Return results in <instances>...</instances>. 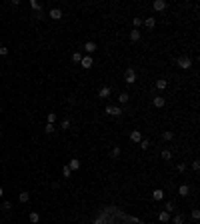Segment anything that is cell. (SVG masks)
I'll list each match as a JSON object with an SVG mask.
<instances>
[{"mask_svg": "<svg viewBox=\"0 0 200 224\" xmlns=\"http://www.w3.org/2000/svg\"><path fill=\"white\" fill-rule=\"evenodd\" d=\"M18 200H20V202H28V200H30V194H28V192H20V194H18Z\"/></svg>", "mask_w": 200, "mask_h": 224, "instance_id": "cell-21", "label": "cell"}, {"mask_svg": "<svg viewBox=\"0 0 200 224\" xmlns=\"http://www.w3.org/2000/svg\"><path fill=\"white\" fill-rule=\"evenodd\" d=\"M2 196H4V190H2V186H0V198H2Z\"/></svg>", "mask_w": 200, "mask_h": 224, "instance_id": "cell-39", "label": "cell"}, {"mask_svg": "<svg viewBox=\"0 0 200 224\" xmlns=\"http://www.w3.org/2000/svg\"><path fill=\"white\" fill-rule=\"evenodd\" d=\"M54 130H56V126H54V124H46V126H44V132H46V134H52Z\"/></svg>", "mask_w": 200, "mask_h": 224, "instance_id": "cell-25", "label": "cell"}, {"mask_svg": "<svg viewBox=\"0 0 200 224\" xmlns=\"http://www.w3.org/2000/svg\"><path fill=\"white\" fill-rule=\"evenodd\" d=\"M48 16L52 18V20H60V18H62V10H60V8H52V10L48 12Z\"/></svg>", "mask_w": 200, "mask_h": 224, "instance_id": "cell-6", "label": "cell"}, {"mask_svg": "<svg viewBox=\"0 0 200 224\" xmlns=\"http://www.w3.org/2000/svg\"><path fill=\"white\" fill-rule=\"evenodd\" d=\"M60 128H62V130H68V128H70V120H68V118H64V120L60 122Z\"/></svg>", "mask_w": 200, "mask_h": 224, "instance_id": "cell-26", "label": "cell"}, {"mask_svg": "<svg viewBox=\"0 0 200 224\" xmlns=\"http://www.w3.org/2000/svg\"><path fill=\"white\" fill-rule=\"evenodd\" d=\"M128 100H130V94H128V92H122V94L118 96V102H120V104H126Z\"/></svg>", "mask_w": 200, "mask_h": 224, "instance_id": "cell-14", "label": "cell"}, {"mask_svg": "<svg viewBox=\"0 0 200 224\" xmlns=\"http://www.w3.org/2000/svg\"><path fill=\"white\" fill-rule=\"evenodd\" d=\"M130 40H132V42H138L140 40V30L138 28H134L132 32H130Z\"/></svg>", "mask_w": 200, "mask_h": 224, "instance_id": "cell-12", "label": "cell"}, {"mask_svg": "<svg viewBox=\"0 0 200 224\" xmlns=\"http://www.w3.org/2000/svg\"><path fill=\"white\" fill-rule=\"evenodd\" d=\"M174 208H176V206H174V202H166V204H164V212L170 214V212L174 210Z\"/></svg>", "mask_w": 200, "mask_h": 224, "instance_id": "cell-24", "label": "cell"}, {"mask_svg": "<svg viewBox=\"0 0 200 224\" xmlns=\"http://www.w3.org/2000/svg\"><path fill=\"white\" fill-rule=\"evenodd\" d=\"M152 104H154L156 108H162L164 104H166V100H164V96H154V100H152Z\"/></svg>", "mask_w": 200, "mask_h": 224, "instance_id": "cell-7", "label": "cell"}, {"mask_svg": "<svg viewBox=\"0 0 200 224\" xmlns=\"http://www.w3.org/2000/svg\"><path fill=\"white\" fill-rule=\"evenodd\" d=\"M56 118H58V116H56L54 112H48V124H54V122H56Z\"/></svg>", "mask_w": 200, "mask_h": 224, "instance_id": "cell-30", "label": "cell"}, {"mask_svg": "<svg viewBox=\"0 0 200 224\" xmlns=\"http://www.w3.org/2000/svg\"><path fill=\"white\" fill-rule=\"evenodd\" d=\"M130 140H132V142H140V140H142L140 130H132V132H130Z\"/></svg>", "mask_w": 200, "mask_h": 224, "instance_id": "cell-10", "label": "cell"}, {"mask_svg": "<svg viewBox=\"0 0 200 224\" xmlns=\"http://www.w3.org/2000/svg\"><path fill=\"white\" fill-rule=\"evenodd\" d=\"M152 198H154L156 202L162 200V198H164V190H154V192H152Z\"/></svg>", "mask_w": 200, "mask_h": 224, "instance_id": "cell-16", "label": "cell"}, {"mask_svg": "<svg viewBox=\"0 0 200 224\" xmlns=\"http://www.w3.org/2000/svg\"><path fill=\"white\" fill-rule=\"evenodd\" d=\"M158 220H160V222H170V214L162 210V212L158 214Z\"/></svg>", "mask_w": 200, "mask_h": 224, "instance_id": "cell-13", "label": "cell"}, {"mask_svg": "<svg viewBox=\"0 0 200 224\" xmlns=\"http://www.w3.org/2000/svg\"><path fill=\"white\" fill-rule=\"evenodd\" d=\"M110 156H112V158H118V156H120V148H112Z\"/></svg>", "mask_w": 200, "mask_h": 224, "instance_id": "cell-33", "label": "cell"}, {"mask_svg": "<svg viewBox=\"0 0 200 224\" xmlns=\"http://www.w3.org/2000/svg\"><path fill=\"white\" fill-rule=\"evenodd\" d=\"M144 26H146V28H154V26H156V20H154V18H146V20H144Z\"/></svg>", "mask_w": 200, "mask_h": 224, "instance_id": "cell-23", "label": "cell"}, {"mask_svg": "<svg viewBox=\"0 0 200 224\" xmlns=\"http://www.w3.org/2000/svg\"><path fill=\"white\" fill-rule=\"evenodd\" d=\"M192 168H194V170H198V168H200V162H198V160H194V162H192Z\"/></svg>", "mask_w": 200, "mask_h": 224, "instance_id": "cell-38", "label": "cell"}, {"mask_svg": "<svg viewBox=\"0 0 200 224\" xmlns=\"http://www.w3.org/2000/svg\"><path fill=\"white\" fill-rule=\"evenodd\" d=\"M106 114H110V116H120V114H122V110H120V108L118 106H106Z\"/></svg>", "mask_w": 200, "mask_h": 224, "instance_id": "cell-4", "label": "cell"}, {"mask_svg": "<svg viewBox=\"0 0 200 224\" xmlns=\"http://www.w3.org/2000/svg\"><path fill=\"white\" fill-rule=\"evenodd\" d=\"M176 168H178V172H184V170H186V164H178Z\"/></svg>", "mask_w": 200, "mask_h": 224, "instance_id": "cell-37", "label": "cell"}, {"mask_svg": "<svg viewBox=\"0 0 200 224\" xmlns=\"http://www.w3.org/2000/svg\"><path fill=\"white\" fill-rule=\"evenodd\" d=\"M68 168H70V170H78V168H80V160H76V158H74V160H70Z\"/></svg>", "mask_w": 200, "mask_h": 224, "instance_id": "cell-19", "label": "cell"}, {"mask_svg": "<svg viewBox=\"0 0 200 224\" xmlns=\"http://www.w3.org/2000/svg\"><path fill=\"white\" fill-rule=\"evenodd\" d=\"M172 132H168V130H166V132H164V134H162V138H164V140H172Z\"/></svg>", "mask_w": 200, "mask_h": 224, "instance_id": "cell-34", "label": "cell"}, {"mask_svg": "<svg viewBox=\"0 0 200 224\" xmlns=\"http://www.w3.org/2000/svg\"><path fill=\"white\" fill-rule=\"evenodd\" d=\"M84 50L88 52V54L96 52V42H86V44H84Z\"/></svg>", "mask_w": 200, "mask_h": 224, "instance_id": "cell-11", "label": "cell"}, {"mask_svg": "<svg viewBox=\"0 0 200 224\" xmlns=\"http://www.w3.org/2000/svg\"><path fill=\"white\" fill-rule=\"evenodd\" d=\"M10 208H12V204H10V202H2V206H0V210H4V212H8Z\"/></svg>", "mask_w": 200, "mask_h": 224, "instance_id": "cell-32", "label": "cell"}, {"mask_svg": "<svg viewBox=\"0 0 200 224\" xmlns=\"http://www.w3.org/2000/svg\"><path fill=\"white\" fill-rule=\"evenodd\" d=\"M200 218V212L198 210H192V220H198Z\"/></svg>", "mask_w": 200, "mask_h": 224, "instance_id": "cell-36", "label": "cell"}, {"mask_svg": "<svg viewBox=\"0 0 200 224\" xmlns=\"http://www.w3.org/2000/svg\"><path fill=\"white\" fill-rule=\"evenodd\" d=\"M92 224H146V222L136 218V216H132V214H126L118 206L108 204V206H102L96 212Z\"/></svg>", "mask_w": 200, "mask_h": 224, "instance_id": "cell-1", "label": "cell"}, {"mask_svg": "<svg viewBox=\"0 0 200 224\" xmlns=\"http://www.w3.org/2000/svg\"><path fill=\"white\" fill-rule=\"evenodd\" d=\"M166 86H168V82H166V80H164V78L156 80V88H158V90H164V88H166Z\"/></svg>", "mask_w": 200, "mask_h": 224, "instance_id": "cell-17", "label": "cell"}, {"mask_svg": "<svg viewBox=\"0 0 200 224\" xmlns=\"http://www.w3.org/2000/svg\"><path fill=\"white\" fill-rule=\"evenodd\" d=\"M110 96V88L108 86H102V88L98 90V98H108Z\"/></svg>", "mask_w": 200, "mask_h": 224, "instance_id": "cell-9", "label": "cell"}, {"mask_svg": "<svg viewBox=\"0 0 200 224\" xmlns=\"http://www.w3.org/2000/svg\"><path fill=\"white\" fill-rule=\"evenodd\" d=\"M176 64H178V66H180V68H182V70H188V68L192 66V60L184 56V58H178V60H176Z\"/></svg>", "mask_w": 200, "mask_h": 224, "instance_id": "cell-3", "label": "cell"}, {"mask_svg": "<svg viewBox=\"0 0 200 224\" xmlns=\"http://www.w3.org/2000/svg\"><path fill=\"white\" fill-rule=\"evenodd\" d=\"M8 54V48L6 46H0V56H6Z\"/></svg>", "mask_w": 200, "mask_h": 224, "instance_id": "cell-35", "label": "cell"}, {"mask_svg": "<svg viewBox=\"0 0 200 224\" xmlns=\"http://www.w3.org/2000/svg\"><path fill=\"white\" fill-rule=\"evenodd\" d=\"M124 82L126 84L136 82V70H134V68H126V70H124Z\"/></svg>", "mask_w": 200, "mask_h": 224, "instance_id": "cell-2", "label": "cell"}, {"mask_svg": "<svg viewBox=\"0 0 200 224\" xmlns=\"http://www.w3.org/2000/svg\"><path fill=\"white\" fill-rule=\"evenodd\" d=\"M70 176H72V170H70L68 166H64L62 168V178H70Z\"/></svg>", "mask_w": 200, "mask_h": 224, "instance_id": "cell-22", "label": "cell"}, {"mask_svg": "<svg viewBox=\"0 0 200 224\" xmlns=\"http://www.w3.org/2000/svg\"><path fill=\"white\" fill-rule=\"evenodd\" d=\"M30 6H32L36 12H40V8H42V6H40V2H36V0H30Z\"/></svg>", "mask_w": 200, "mask_h": 224, "instance_id": "cell-28", "label": "cell"}, {"mask_svg": "<svg viewBox=\"0 0 200 224\" xmlns=\"http://www.w3.org/2000/svg\"><path fill=\"white\" fill-rule=\"evenodd\" d=\"M0 134H2V128H0Z\"/></svg>", "mask_w": 200, "mask_h": 224, "instance_id": "cell-40", "label": "cell"}, {"mask_svg": "<svg viewBox=\"0 0 200 224\" xmlns=\"http://www.w3.org/2000/svg\"><path fill=\"white\" fill-rule=\"evenodd\" d=\"M188 192H190L188 184H182L180 188H178V194H180V196H188Z\"/></svg>", "mask_w": 200, "mask_h": 224, "instance_id": "cell-15", "label": "cell"}, {"mask_svg": "<svg viewBox=\"0 0 200 224\" xmlns=\"http://www.w3.org/2000/svg\"><path fill=\"white\" fill-rule=\"evenodd\" d=\"M152 8H154L156 12H160V10H164V8H166V2H164V0H156L154 4H152Z\"/></svg>", "mask_w": 200, "mask_h": 224, "instance_id": "cell-8", "label": "cell"}, {"mask_svg": "<svg viewBox=\"0 0 200 224\" xmlns=\"http://www.w3.org/2000/svg\"><path fill=\"white\" fill-rule=\"evenodd\" d=\"M140 148H142V150H148L150 142H148V140H140Z\"/></svg>", "mask_w": 200, "mask_h": 224, "instance_id": "cell-31", "label": "cell"}, {"mask_svg": "<svg viewBox=\"0 0 200 224\" xmlns=\"http://www.w3.org/2000/svg\"><path fill=\"white\" fill-rule=\"evenodd\" d=\"M92 64H94V62H92V58H90V56H82V60H80V66H82V68H86V70H88V68H92Z\"/></svg>", "mask_w": 200, "mask_h": 224, "instance_id": "cell-5", "label": "cell"}, {"mask_svg": "<svg viewBox=\"0 0 200 224\" xmlns=\"http://www.w3.org/2000/svg\"><path fill=\"white\" fill-rule=\"evenodd\" d=\"M28 220H30V222H32V224H36V222H38V220H40L38 212H30V214H28Z\"/></svg>", "mask_w": 200, "mask_h": 224, "instance_id": "cell-18", "label": "cell"}, {"mask_svg": "<svg viewBox=\"0 0 200 224\" xmlns=\"http://www.w3.org/2000/svg\"><path fill=\"white\" fill-rule=\"evenodd\" d=\"M162 158H164V160H172V152H170V150H162Z\"/></svg>", "mask_w": 200, "mask_h": 224, "instance_id": "cell-27", "label": "cell"}, {"mask_svg": "<svg viewBox=\"0 0 200 224\" xmlns=\"http://www.w3.org/2000/svg\"><path fill=\"white\" fill-rule=\"evenodd\" d=\"M72 60L76 62V64H80V60H82V54H80V52H74V54H72Z\"/></svg>", "mask_w": 200, "mask_h": 224, "instance_id": "cell-29", "label": "cell"}, {"mask_svg": "<svg viewBox=\"0 0 200 224\" xmlns=\"http://www.w3.org/2000/svg\"><path fill=\"white\" fill-rule=\"evenodd\" d=\"M170 220H172V224H184V216H182V214H176V216L170 218Z\"/></svg>", "mask_w": 200, "mask_h": 224, "instance_id": "cell-20", "label": "cell"}]
</instances>
